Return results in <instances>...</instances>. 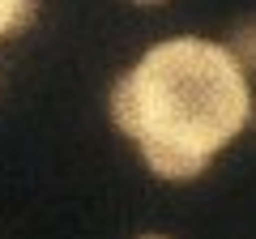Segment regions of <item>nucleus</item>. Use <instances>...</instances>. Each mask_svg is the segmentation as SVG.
Masks as SVG:
<instances>
[{
  "label": "nucleus",
  "mask_w": 256,
  "mask_h": 239,
  "mask_svg": "<svg viewBox=\"0 0 256 239\" xmlns=\"http://www.w3.org/2000/svg\"><path fill=\"white\" fill-rule=\"evenodd\" d=\"M111 120L158 180L188 184L252 124L248 73L226 43L162 38L111 86Z\"/></svg>",
  "instance_id": "f257e3e1"
},
{
  "label": "nucleus",
  "mask_w": 256,
  "mask_h": 239,
  "mask_svg": "<svg viewBox=\"0 0 256 239\" xmlns=\"http://www.w3.org/2000/svg\"><path fill=\"white\" fill-rule=\"evenodd\" d=\"M38 13V0H0V34H18Z\"/></svg>",
  "instance_id": "7ed1b4c3"
},
{
  "label": "nucleus",
  "mask_w": 256,
  "mask_h": 239,
  "mask_svg": "<svg viewBox=\"0 0 256 239\" xmlns=\"http://www.w3.org/2000/svg\"><path fill=\"white\" fill-rule=\"evenodd\" d=\"M141 239H171V235H141Z\"/></svg>",
  "instance_id": "39448f33"
},
{
  "label": "nucleus",
  "mask_w": 256,
  "mask_h": 239,
  "mask_svg": "<svg viewBox=\"0 0 256 239\" xmlns=\"http://www.w3.org/2000/svg\"><path fill=\"white\" fill-rule=\"evenodd\" d=\"M230 56H235L244 73H256V18H239L230 26V38H226Z\"/></svg>",
  "instance_id": "f03ea898"
},
{
  "label": "nucleus",
  "mask_w": 256,
  "mask_h": 239,
  "mask_svg": "<svg viewBox=\"0 0 256 239\" xmlns=\"http://www.w3.org/2000/svg\"><path fill=\"white\" fill-rule=\"evenodd\" d=\"M132 4H166V0H132Z\"/></svg>",
  "instance_id": "20e7f679"
},
{
  "label": "nucleus",
  "mask_w": 256,
  "mask_h": 239,
  "mask_svg": "<svg viewBox=\"0 0 256 239\" xmlns=\"http://www.w3.org/2000/svg\"><path fill=\"white\" fill-rule=\"evenodd\" d=\"M252 124H256V98H252Z\"/></svg>",
  "instance_id": "423d86ee"
}]
</instances>
